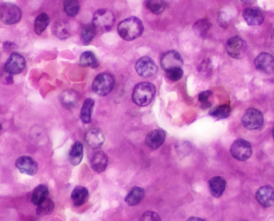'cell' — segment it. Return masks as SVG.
Masks as SVG:
<instances>
[{"instance_id":"1","label":"cell","mask_w":274,"mask_h":221,"mask_svg":"<svg viewBox=\"0 0 274 221\" xmlns=\"http://www.w3.org/2000/svg\"><path fill=\"white\" fill-rule=\"evenodd\" d=\"M118 34L126 41L139 38L144 32L143 23L138 18L129 17L120 22L117 28Z\"/></svg>"},{"instance_id":"2","label":"cell","mask_w":274,"mask_h":221,"mask_svg":"<svg viewBox=\"0 0 274 221\" xmlns=\"http://www.w3.org/2000/svg\"><path fill=\"white\" fill-rule=\"evenodd\" d=\"M156 92V87L151 83H140L134 88L132 100L136 105L145 107L154 100Z\"/></svg>"},{"instance_id":"3","label":"cell","mask_w":274,"mask_h":221,"mask_svg":"<svg viewBox=\"0 0 274 221\" xmlns=\"http://www.w3.org/2000/svg\"><path fill=\"white\" fill-rule=\"evenodd\" d=\"M92 24L97 32L104 33V32H109L115 24V16L110 11L100 9L95 12Z\"/></svg>"},{"instance_id":"4","label":"cell","mask_w":274,"mask_h":221,"mask_svg":"<svg viewBox=\"0 0 274 221\" xmlns=\"http://www.w3.org/2000/svg\"><path fill=\"white\" fill-rule=\"evenodd\" d=\"M115 86V80L109 73H100L92 82V91L100 96H106L112 92Z\"/></svg>"},{"instance_id":"5","label":"cell","mask_w":274,"mask_h":221,"mask_svg":"<svg viewBox=\"0 0 274 221\" xmlns=\"http://www.w3.org/2000/svg\"><path fill=\"white\" fill-rule=\"evenodd\" d=\"M21 18V10L16 4L4 3L0 6V19L4 24L12 25L17 24Z\"/></svg>"},{"instance_id":"6","label":"cell","mask_w":274,"mask_h":221,"mask_svg":"<svg viewBox=\"0 0 274 221\" xmlns=\"http://www.w3.org/2000/svg\"><path fill=\"white\" fill-rule=\"evenodd\" d=\"M242 123L247 129H260L264 123L263 114L256 108H249L243 115Z\"/></svg>"},{"instance_id":"7","label":"cell","mask_w":274,"mask_h":221,"mask_svg":"<svg viewBox=\"0 0 274 221\" xmlns=\"http://www.w3.org/2000/svg\"><path fill=\"white\" fill-rule=\"evenodd\" d=\"M225 49L233 59H242L247 51V44L241 38L233 36L228 40Z\"/></svg>"},{"instance_id":"8","label":"cell","mask_w":274,"mask_h":221,"mask_svg":"<svg viewBox=\"0 0 274 221\" xmlns=\"http://www.w3.org/2000/svg\"><path fill=\"white\" fill-rule=\"evenodd\" d=\"M135 67L137 74L145 79L155 77L158 70L157 64L153 62V59L148 56L142 57L137 61Z\"/></svg>"},{"instance_id":"9","label":"cell","mask_w":274,"mask_h":221,"mask_svg":"<svg viewBox=\"0 0 274 221\" xmlns=\"http://www.w3.org/2000/svg\"><path fill=\"white\" fill-rule=\"evenodd\" d=\"M252 146L248 141L239 139L232 144L230 153L236 160L245 161L249 159L252 155Z\"/></svg>"},{"instance_id":"10","label":"cell","mask_w":274,"mask_h":221,"mask_svg":"<svg viewBox=\"0 0 274 221\" xmlns=\"http://www.w3.org/2000/svg\"><path fill=\"white\" fill-rule=\"evenodd\" d=\"M26 66V60L23 55L19 53L13 52L11 54L6 63L4 65V70L8 74L14 75L20 74L24 70Z\"/></svg>"},{"instance_id":"11","label":"cell","mask_w":274,"mask_h":221,"mask_svg":"<svg viewBox=\"0 0 274 221\" xmlns=\"http://www.w3.org/2000/svg\"><path fill=\"white\" fill-rule=\"evenodd\" d=\"M161 64L165 71H168L171 69L181 67L183 66L182 57L178 51L174 50L167 51L161 56Z\"/></svg>"},{"instance_id":"12","label":"cell","mask_w":274,"mask_h":221,"mask_svg":"<svg viewBox=\"0 0 274 221\" xmlns=\"http://www.w3.org/2000/svg\"><path fill=\"white\" fill-rule=\"evenodd\" d=\"M16 167L21 173L28 176H34L39 170L38 163L28 156L19 157L16 162Z\"/></svg>"},{"instance_id":"13","label":"cell","mask_w":274,"mask_h":221,"mask_svg":"<svg viewBox=\"0 0 274 221\" xmlns=\"http://www.w3.org/2000/svg\"><path fill=\"white\" fill-rule=\"evenodd\" d=\"M255 67L260 72L272 74L274 72V57L268 53H260L254 60Z\"/></svg>"},{"instance_id":"14","label":"cell","mask_w":274,"mask_h":221,"mask_svg":"<svg viewBox=\"0 0 274 221\" xmlns=\"http://www.w3.org/2000/svg\"><path fill=\"white\" fill-rule=\"evenodd\" d=\"M166 131L163 129H156L150 131L146 136L145 143L149 149L157 150L165 143Z\"/></svg>"},{"instance_id":"15","label":"cell","mask_w":274,"mask_h":221,"mask_svg":"<svg viewBox=\"0 0 274 221\" xmlns=\"http://www.w3.org/2000/svg\"><path fill=\"white\" fill-rule=\"evenodd\" d=\"M256 199L263 207H268L274 205V188L271 186L259 188L256 193Z\"/></svg>"},{"instance_id":"16","label":"cell","mask_w":274,"mask_h":221,"mask_svg":"<svg viewBox=\"0 0 274 221\" xmlns=\"http://www.w3.org/2000/svg\"><path fill=\"white\" fill-rule=\"evenodd\" d=\"M85 141L88 143V146H90L92 149H100L105 141V136L103 131L98 128H93L85 134Z\"/></svg>"},{"instance_id":"17","label":"cell","mask_w":274,"mask_h":221,"mask_svg":"<svg viewBox=\"0 0 274 221\" xmlns=\"http://www.w3.org/2000/svg\"><path fill=\"white\" fill-rule=\"evenodd\" d=\"M242 16L247 24L252 27H259L264 20L262 12L254 8H246L243 12Z\"/></svg>"},{"instance_id":"18","label":"cell","mask_w":274,"mask_h":221,"mask_svg":"<svg viewBox=\"0 0 274 221\" xmlns=\"http://www.w3.org/2000/svg\"><path fill=\"white\" fill-rule=\"evenodd\" d=\"M108 165V157L103 152H97L92 156L91 166L93 170L98 173L104 172Z\"/></svg>"},{"instance_id":"19","label":"cell","mask_w":274,"mask_h":221,"mask_svg":"<svg viewBox=\"0 0 274 221\" xmlns=\"http://www.w3.org/2000/svg\"><path fill=\"white\" fill-rule=\"evenodd\" d=\"M210 192L216 198H219L223 195L226 188V181L222 176H215L209 181Z\"/></svg>"},{"instance_id":"20","label":"cell","mask_w":274,"mask_h":221,"mask_svg":"<svg viewBox=\"0 0 274 221\" xmlns=\"http://www.w3.org/2000/svg\"><path fill=\"white\" fill-rule=\"evenodd\" d=\"M84 157V147L81 142H76L73 145L68 154L69 162L74 166L81 164Z\"/></svg>"},{"instance_id":"21","label":"cell","mask_w":274,"mask_h":221,"mask_svg":"<svg viewBox=\"0 0 274 221\" xmlns=\"http://www.w3.org/2000/svg\"><path fill=\"white\" fill-rule=\"evenodd\" d=\"M145 190L140 187H134L130 190L125 198V201L129 206H136L145 198Z\"/></svg>"},{"instance_id":"22","label":"cell","mask_w":274,"mask_h":221,"mask_svg":"<svg viewBox=\"0 0 274 221\" xmlns=\"http://www.w3.org/2000/svg\"><path fill=\"white\" fill-rule=\"evenodd\" d=\"M59 100L64 108H72L78 102L79 94L76 91H65L60 95Z\"/></svg>"},{"instance_id":"23","label":"cell","mask_w":274,"mask_h":221,"mask_svg":"<svg viewBox=\"0 0 274 221\" xmlns=\"http://www.w3.org/2000/svg\"><path fill=\"white\" fill-rule=\"evenodd\" d=\"M88 196V191L85 187L77 186L72 192V200L75 206L83 205L86 202Z\"/></svg>"},{"instance_id":"24","label":"cell","mask_w":274,"mask_h":221,"mask_svg":"<svg viewBox=\"0 0 274 221\" xmlns=\"http://www.w3.org/2000/svg\"><path fill=\"white\" fill-rule=\"evenodd\" d=\"M80 64L81 67L97 68L100 66V61L92 51H85L81 55Z\"/></svg>"},{"instance_id":"25","label":"cell","mask_w":274,"mask_h":221,"mask_svg":"<svg viewBox=\"0 0 274 221\" xmlns=\"http://www.w3.org/2000/svg\"><path fill=\"white\" fill-rule=\"evenodd\" d=\"M48 196H49V190H48L47 187L43 185V184H40L34 190L31 201H32V204L38 206L41 202L47 199Z\"/></svg>"},{"instance_id":"26","label":"cell","mask_w":274,"mask_h":221,"mask_svg":"<svg viewBox=\"0 0 274 221\" xmlns=\"http://www.w3.org/2000/svg\"><path fill=\"white\" fill-rule=\"evenodd\" d=\"M94 100L92 99H87L83 104L81 111V119L85 123H89L92 121V113L94 107Z\"/></svg>"},{"instance_id":"27","label":"cell","mask_w":274,"mask_h":221,"mask_svg":"<svg viewBox=\"0 0 274 221\" xmlns=\"http://www.w3.org/2000/svg\"><path fill=\"white\" fill-rule=\"evenodd\" d=\"M96 32L93 24H86L83 26L82 30H81V37L83 43L85 45H88L93 40L95 36H96Z\"/></svg>"},{"instance_id":"28","label":"cell","mask_w":274,"mask_h":221,"mask_svg":"<svg viewBox=\"0 0 274 221\" xmlns=\"http://www.w3.org/2000/svg\"><path fill=\"white\" fill-rule=\"evenodd\" d=\"M53 32L59 39H66L70 36V27L67 22H57L53 28Z\"/></svg>"},{"instance_id":"29","label":"cell","mask_w":274,"mask_h":221,"mask_svg":"<svg viewBox=\"0 0 274 221\" xmlns=\"http://www.w3.org/2000/svg\"><path fill=\"white\" fill-rule=\"evenodd\" d=\"M145 4L146 8L155 15L161 14L166 8L165 0H145Z\"/></svg>"},{"instance_id":"30","label":"cell","mask_w":274,"mask_h":221,"mask_svg":"<svg viewBox=\"0 0 274 221\" xmlns=\"http://www.w3.org/2000/svg\"><path fill=\"white\" fill-rule=\"evenodd\" d=\"M49 22V16H47L46 13L43 12L41 14H39L35 19V32L36 35H41L47 29Z\"/></svg>"},{"instance_id":"31","label":"cell","mask_w":274,"mask_h":221,"mask_svg":"<svg viewBox=\"0 0 274 221\" xmlns=\"http://www.w3.org/2000/svg\"><path fill=\"white\" fill-rule=\"evenodd\" d=\"M54 209H55L54 202L47 197L37 206L36 213L39 216H45V215H51Z\"/></svg>"},{"instance_id":"32","label":"cell","mask_w":274,"mask_h":221,"mask_svg":"<svg viewBox=\"0 0 274 221\" xmlns=\"http://www.w3.org/2000/svg\"><path fill=\"white\" fill-rule=\"evenodd\" d=\"M231 113V108L229 104H223L213 108L210 112V115L216 119H224L229 117Z\"/></svg>"},{"instance_id":"33","label":"cell","mask_w":274,"mask_h":221,"mask_svg":"<svg viewBox=\"0 0 274 221\" xmlns=\"http://www.w3.org/2000/svg\"><path fill=\"white\" fill-rule=\"evenodd\" d=\"M80 4L77 0H65L63 4V10L70 17H75L78 15L80 11Z\"/></svg>"},{"instance_id":"34","label":"cell","mask_w":274,"mask_h":221,"mask_svg":"<svg viewBox=\"0 0 274 221\" xmlns=\"http://www.w3.org/2000/svg\"><path fill=\"white\" fill-rule=\"evenodd\" d=\"M211 27V23L207 19H202L196 22V24H194L193 29L198 35L203 37L206 36Z\"/></svg>"},{"instance_id":"35","label":"cell","mask_w":274,"mask_h":221,"mask_svg":"<svg viewBox=\"0 0 274 221\" xmlns=\"http://www.w3.org/2000/svg\"><path fill=\"white\" fill-rule=\"evenodd\" d=\"M213 95V92L212 91L208 90L204 91V92H202L201 93L199 94L198 96V100L199 102L201 104V108L203 109H207V108H210L211 107V103L210 102V96Z\"/></svg>"},{"instance_id":"36","label":"cell","mask_w":274,"mask_h":221,"mask_svg":"<svg viewBox=\"0 0 274 221\" xmlns=\"http://www.w3.org/2000/svg\"><path fill=\"white\" fill-rule=\"evenodd\" d=\"M167 77L169 79V81H172V82H176V81H180V79L182 78L183 70L181 67H177V68L171 69V70L166 71Z\"/></svg>"},{"instance_id":"37","label":"cell","mask_w":274,"mask_h":221,"mask_svg":"<svg viewBox=\"0 0 274 221\" xmlns=\"http://www.w3.org/2000/svg\"><path fill=\"white\" fill-rule=\"evenodd\" d=\"M142 220H161L158 214L155 213L153 211H147L142 215Z\"/></svg>"},{"instance_id":"38","label":"cell","mask_w":274,"mask_h":221,"mask_svg":"<svg viewBox=\"0 0 274 221\" xmlns=\"http://www.w3.org/2000/svg\"><path fill=\"white\" fill-rule=\"evenodd\" d=\"M241 2L246 4H253L256 0H241Z\"/></svg>"},{"instance_id":"39","label":"cell","mask_w":274,"mask_h":221,"mask_svg":"<svg viewBox=\"0 0 274 221\" xmlns=\"http://www.w3.org/2000/svg\"><path fill=\"white\" fill-rule=\"evenodd\" d=\"M188 220H204V219H200V218L191 217V218H189V219H188Z\"/></svg>"},{"instance_id":"40","label":"cell","mask_w":274,"mask_h":221,"mask_svg":"<svg viewBox=\"0 0 274 221\" xmlns=\"http://www.w3.org/2000/svg\"><path fill=\"white\" fill-rule=\"evenodd\" d=\"M271 38H272V43H274V29H273V31H272V35H271Z\"/></svg>"},{"instance_id":"41","label":"cell","mask_w":274,"mask_h":221,"mask_svg":"<svg viewBox=\"0 0 274 221\" xmlns=\"http://www.w3.org/2000/svg\"><path fill=\"white\" fill-rule=\"evenodd\" d=\"M1 130H2V125H1V123H0V131H1Z\"/></svg>"},{"instance_id":"42","label":"cell","mask_w":274,"mask_h":221,"mask_svg":"<svg viewBox=\"0 0 274 221\" xmlns=\"http://www.w3.org/2000/svg\"><path fill=\"white\" fill-rule=\"evenodd\" d=\"M272 137H273V139H274V128H273V130H272Z\"/></svg>"}]
</instances>
